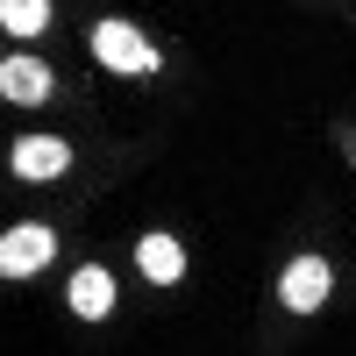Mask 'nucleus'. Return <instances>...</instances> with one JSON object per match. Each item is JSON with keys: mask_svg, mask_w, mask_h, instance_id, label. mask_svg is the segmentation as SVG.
Instances as JSON below:
<instances>
[{"mask_svg": "<svg viewBox=\"0 0 356 356\" xmlns=\"http://www.w3.org/2000/svg\"><path fill=\"white\" fill-rule=\"evenodd\" d=\"M93 57L107 72H122V79H150L157 72V43L136 22H93Z\"/></svg>", "mask_w": 356, "mask_h": 356, "instance_id": "f257e3e1", "label": "nucleus"}, {"mask_svg": "<svg viewBox=\"0 0 356 356\" xmlns=\"http://www.w3.org/2000/svg\"><path fill=\"white\" fill-rule=\"evenodd\" d=\"M328 292H335V264L328 257H292L278 271V307L285 314H321Z\"/></svg>", "mask_w": 356, "mask_h": 356, "instance_id": "f03ea898", "label": "nucleus"}, {"mask_svg": "<svg viewBox=\"0 0 356 356\" xmlns=\"http://www.w3.org/2000/svg\"><path fill=\"white\" fill-rule=\"evenodd\" d=\"M50 257H57V235L43 221H15L0 235V278H36Z\"/></svg>", "mask_w": 356, "mask_h": 356, "instance_id": "7ed1b4c3", "label": "nucleus"}, {"mask_svg": "<svg viewBox=\"0 0 356 356\" xmlns=\"http://www.w3.org/2000/svg\"><path fill=\"white\" fill-rule=\"evenodd\" d=\"M8 171L22 178V186H50V178L72 171V143L65 136H22L8 150Z\"/></svg>", "mask_w": 356, "mask_h": 356, "instance_id": "20e7f679", "label": "nucleus"}, {"mask_svg": "<svg viewBox=\"0 0 356 356\" xmlns=\"http://www.w3.org/2000/svg\"><path fill=\"white\" fill-rule=\"evenodd\" d=\"M65 307L79 321H107L114 314V271H107V264H79L72 285H65Z\"/></svg>", "mask_w": 356, "mask_h": 356, "instance_id": "39448f33", "label": "nucleus"}, {"mask_svg": "<svg viewBox=\"0 0 356 356\" xmlns=\"http://www.w3.org/2000/svg\"><path fill=\"white\" fill-rule=\"evenodd\" d=\"M136 271L150 278V285H178V278H186V250H178V235H164V228L136 235Z\"/></svg>", "mask_w": 356, "mask_h": 356, "instance_id": "423d86ee", "label": "nucleus"}, {"mask_svg": "<svg viewBox=\"0 0 356 356\" xmlns=\"http://www.w3.org/2000/svg\"><path fill=\"white\" fill-rule=\"evenodd\" d=\"M0 93L15 107H43L57 93V79H50V65H36V57H8V65H0Z\"/></svg>", "mask_w": 356, "mask_h": 356, "instance_id": "0eeeda50", "label": "nucleus"}, {"mask_svg": "<svg viewBox=\"0 0 356 356\" xmlns=\"http://www.w3.org/2000/svg\"><path fill=\"white\" fill-rule=\"evenodd\" d=\"M0 29H8V36H43L50 0H0Z\"/></svg>", "mask_w": 356, "mask_h": 356, "instance_id": "6e6552de", "label": "nucleus"}, {"mask_svg": "<svg viewBox=\"0 0 356 356\" xmlns=\"http://www.w3.org/2000/svg\"><path fill=\"white\" fill-rule=\"evenodd\" d=\"M342 150H349V164H356V129H349V136H342Z\"/></svg>", "mask_w": 356, "mask_h": 356, "instance_id": "1a4fd4ad", "label": "nucleus"}]
</instances>
